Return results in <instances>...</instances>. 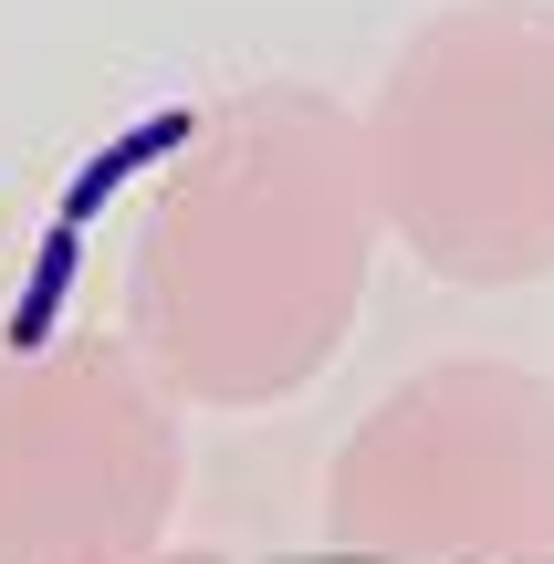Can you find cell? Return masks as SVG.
I'll use <instances>...</instances> for the list:
<instances>
[{
	"label": "cell",
	"mask_w": 554,
	"mask_h": 564,
	"mask_svg": "<svg viewBox=\"0 0 554 564\" xmlns=\"http://www.w3.org/2000/svg\"><path fill=\"white\" fill-rule=\"evenodd\" d=\"M178 137H188V126H178V116H157V126H137V137H126V147H105V158L84 167V188H74V209H63V220H84V209H95L105 188L126 178V167H146V158H157V147H178Z\"/></svg>",
	"instance_id": "1"
}]
</instances>
